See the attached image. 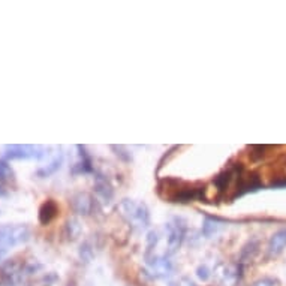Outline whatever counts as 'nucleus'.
<instances>
[{
	"label": "nucleus",
	"mask_w": 286,
	"mask_h": 286,
	"mask_svg": "<svg viewBox=\"0 0 286 286\" xmlns=\"http://www.w3.org/2000/svg\"><path fill=\"white\" fill-rule=\"evenodd\" d=\"M119 210H120V214L129 224L138 226L140 229L150 225V213H148L147 205L143 203H135L132 200H123L119 204Z\"/></svg>",
	"instance_id": "1"
},
{
	"label": "nucleus",
	"mask_w": 286,
	"mask_h": 286,
	"mask_svg": "<svg viewBox=\"0 0 286 286\" xmlns=\"http://www.w3.org/2000/svg\"><path fill=\"white\" fill-rule=\"evenodd\" d=\"M168 247H169V252H174L177 250L180 246H182V241L184 238V226L180 225L179 222L177 224H169L168 225Z\"/></svg>",
	"instance_id": "2"
},
{
	"label": "nucleus",
	"mask_w": 286,
	"mask_h": 286,
	"mask_svg": "<svg viewBox=\"0 0 286 286\" xmlns=\"http://www.w3.org/2000/svg\"><path fill=\"white\" fill-rule=\"evenodd\" d=\"M204 195L203 189H193V187H184V189H179L174 195L172 200L175 203H190V201H196L201 200Z\"/></svg>",
	"instance_id": "3"
},
{
	"label": "nucleus",
	"mask_w": 286,
	"mask_h": 286,
	"mask_svg": "<svg viewBox=\"0 0 286 286\" xmlns=\"http://www.w3.org/2000/svg\"><path fill=\"white\" fill-rule=\"evenodd\" d=\"M95 190H96L98 196L102 198L103 203H109L113 200V195H114L113 186L108 183V180L103 175H98L96 177V180H95Z\"/></svg>",
	"instance_id": "4"
},
{
	"label": "nucleus",
	"mask_w": 286,
	"mask_h": 286,
	"mask_svg": "<svg viewBox=\"0 0 286 286\" xmlns=\"http://www.w3.org/2000/svg\"><path fill=\"white\" fill-rule=\"evenodd\" d=\"M286 247V229H280L274 232L268 241V253L270 255H279Z\"/></svg>",
	"instance_id": "5"
},
{
	"label": "nucleus",
	"mask_w": 286,
	"mask_h": 286,
	"mask_svg": "<svg viewBox=\"0 0 286 286\" xmlns=\"http://www.w3.org/2000/svg\"><path fill=\"white\" fill-rule=\"evenodd\" d=\"M93 205H95L93 198L87 193H80L74 198V208L78 214H84V216L90 214L93 210Z\"/></svg>",
	"instance_id": "6"
},
{
	"label": "nucleus",
	"mask_w": 286,
	"mask_h": 286,
	"mask_svg": "<svg viewBox=\"0 0 286 286\" xmlns=\"http://www.w3.org/2000/svg\"><path fill=\"white\" fill-rule=\"evenodd\" d=\"M57 211H59V207H57V204L54 201H51V200L45 201L41 208H39V222L42 225L50 224L57 216Z\"/></svg>",
	"instance_id": "7"
},
{
	"label": "nucleus",
	"mask_w": 286,
	"mask_h": 286,
	"mask_svg": "<svg viewBox=\"0 0 286 286\" xmlns=\"http://www.w3.org/2000/svg\"><path fill=\"white\" fill-rule=\"evenodd\" d=\"M221 226H222V224H221L219 221L211 219V217H207L204 221V224H203L201 231H203V234H204L207 238H210V237H213L214 234H217V231L221 229Z\"/></svg>",
	"instance_id": "8"
},
{
	"label": "nucleus",
	"mask_w": 286,
	"mask_h": 286,
	"mask_svg": "<svg viewBox=\"0 0 286 286\" xmlns=\"http://www.w3.org/2000/svg\"><path fill=\"white\" fill-rule=\"evenodd\" d=\"M232 177H234V172H232L231 169H228V171H225V172L219 174V175L214 179V184H216L217 190L224 192L225 189H228V186H229V183H231Z\"/></svg>",
	"instance_id": "9"
},
{
	"label": "nucleus",
	"mask_w": 286,
	"mask_h": 286,
	"mask_svg": "<svg viewBox=\"0 0 286 286\" xmlns=\"http://www.w3.org/2000/svg\"><path fill=\"white\" fill-rule=\"evenodd\" d=\"M158 241H159V235H158V232H155V231L148 232V235H147V255H148V253L156 247Z\"/></svg>",
	"instance_id": "10"
},
{
	"label": "nucleus",
	"mask_w": 286,
	"mask_h": 286,
	"mask_svg": "<svg viewBox=\"0 0 286 286\" xmlns=\"http://www.w3.org/2000/svg\"><path fill=\"white\" fill-rule=\"evenodd\" d=\"M196 276L201 279V280H208L210 279V270L207 268L205 266H203V267H200L198 270H196Z\"/></svg>",
	"instance_id": "11"
},
{
	"label": "nucleus",
	"mask_w": 286,
	"mask_h": 286,
	"mask_svg": "<svg viewBox=\"0 0 286 286\" xmlns=\"http://www.w3.org/2000/svg\"><path fill=\"white\" fill-rule=\"evenodd\" d=\"M12 175V171L5 164L0 162V179H9Z\"/></svg>",
	"instance_id": "12"
},
{
	"label": "nucleus",
	"mask_w": 286,
	"mask_h": 286,
	"mask_svg": "<svg viewBox=\"0 0 286 286\" xmlns=\"http://www.w3.org/2000/svg\"><path fill=\"white\" fill-rule=\"evenodd\" d=\"M252 286H274V280L273 279H261V280H258V282H255Z\"/></svg>",
	"instance_id": "13"
}]
</instances>
